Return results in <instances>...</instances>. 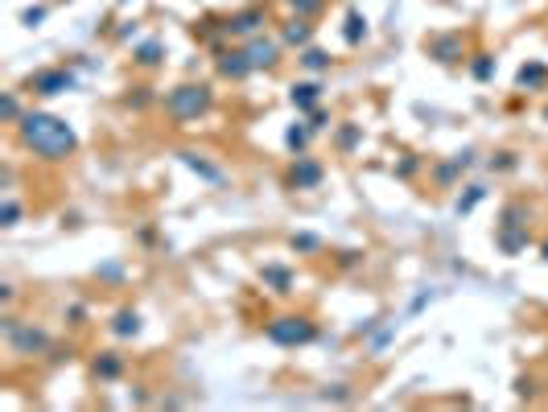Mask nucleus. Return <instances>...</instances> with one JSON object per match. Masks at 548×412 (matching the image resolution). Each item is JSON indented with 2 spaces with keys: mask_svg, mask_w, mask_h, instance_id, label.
Wrapping results in <instances>:
<instances>
[{
  "mask_svg": "<svg viewBox=\"0 0 548 412\" xmlns=\"http://www.w3.org/2000/svg\"><path fill=\"white\" fill-rule=\"evenodd\" d=\"M17 132H21V145L29 153H37L42 161H66L78 148L74 128L58 116H49V112H25L17 120Z\"/></svg>",
  "mask_w": 548,
  "mask_h": 412,
  "instance_id": "1",
  "label": "nucleus"
},
{
  "mask_svg": "<svg viewBox=\"0 0 548 412\" xmlns=\"http://www.w3.org/2000/svg\"><path fill=\"white\" fill-rule=\"evenodd\" d=\"M211 103H215V95H211L206 83H182L165 95V112L173 120H198V116L211 112Z\"/></svg>",
  "mask_w": 548,
  "mask_h": 412,
  "instance_id": "2",
  "label": "nucleus"
},
{
  "mask_svg": "<svg viewBox=\"0 0 548 412\" xmlns=\"http://www.w3.org/2000/svg\"><path fill=\"white\" fill-rule=\"evenodd\" d=\"M313 322H305V317H272L268 322V339L276 342V346H305V342H313Z\"/></svg>",
  "mask_w": 548,
  "mask_h": 412,
  "instance_id": "3",
  "label": "nucleus"
},
{
  "mask_svg": "<svg viewBox=\"0 0 548 412\" xmlns=\"http://www.w3.org/2000/svg\"><path fill=\"white\" fill-rule=\"evenodd\" d=\"M499 247L507 256L524 252L527 247V231H524V206H507L503 211V223H499Z\"/></svg>",
  "mask_w": 548,
  "mask_h": 412,
  "instance_id": "4",
  "label": "nucleus"
},
{
  "mask_svg": "<svg viewBox=\"0 0 548 412\" xmlns=\"http://www.w3.org/2000/svg\"><path fill=\"white\" fill-rule=\"evenodd\" d=\"M4 330H8V342H13V351L17 355H37V351H46L49 339L42 330H33V326H21L17 317H4Z\"/></svg>",
  "mask_w": 548,
  "mask_h": 412,
  "instance_id": "5",
  "label": "nucleus"
},
{
  "mask_svg": "<svg viewBox=\"0 0 548 412\" xmlns=\"http://www.w3.org/2000/svg\"><path fill=\"white\" fill-rule=\"evenodd\" d=\"M74 87V74L71 71H37L29 78V91L33 95H62Z\"/></svg>",
  "mask_w": 548,
  "mask_h": 412,
  "instance_id": "6",
  "label": "nucleus"
},
{
  "mask_svg": "<svg viewBox=\"0 0 548 412\" xmlns=\"http://www.w3.org/2000/svg\"><path fill=\"white\" fill-rule=\"evenodd\" d=\"M288 186H293V190H317V186H322V165L310 161V157H297V161H293V173H288Z\"/></svg>",
  "mask_w": 548,
  "mask_h": 412,
  "instance_id": "7",
  "label": "nucleus"
},
{
  "mask_svg": "<svg viewBox=\"0 0 548 412\" xmlns=\"http://www.w3.org/2000/svg\"><path fill=\"white\" fill-rule=\"evenodd\" d=\"M252 71H256V66H252L247 49H223V54H218V74H223V78H247Z\"/></svg>",
  "mask_w": 548,
  "mask_h": 412,
  "instance_id": "8",
  "label": "nucleus"
},
{
  "mask_svg": "<svg viewBox=\"0 0 548 412\" xmlns=\"http://www.w3.org/2000/svg\"><path fill=\"white\" fill-rule=\"evenodd\" d=\"M264 21H268L264 8H243V13H235V17L227 21V33H243V37H247V33L264 29Z\"/></svg>",
  "mask_w": 548,
  "mask_h": 412,
  "instance_id": "9",
  "label": "nucleus"
},
{
  "mask_svg": "<svg viewBox=\"0 0 548 412\" xmlns=\"http://www.w3.org/2000/svg\"><path fill=\"white\" fill-rule=\"evenodd\" d=\"M276 54H281V42H268V37L247 42V58H252V66H256V71H260V66H272V62H276Z\"/></svg>",
  "mask_w": 548,
  "mask_h": 412,
  "instance_id": "10",
  "label": "nucleus"
},
{
  "mask_svg": "<svg viewBox=\"0 0 548 412\" xmlns=\"http://www.w3.org/2000/svg\"><path fill=\"white\" fill-rule=\"evenodd\" d=\"M317 99H322V87H317V83H297V87H293V107H297V112H317Z\"/></svg>",
  "mask_w": 548,
  "mask_h": 412,
  "instance_id": "11",
  "label": "nucleus"
},
{
  "mask_svg": "<svg viewBox=\"0 0 548 412\" xmlns=\"http://www.w3.org/2000/svg\"><path fill=\"white\" fill-rule=\"evenodd\" d=\"M112 334H119V339H136V334H141V314H136V310H119L116 322H112Z\"/></svg>",
  "mask_w": 548,
  "mask_h": 412,
  "instance_id": "12",
  "label": "nucleus"
},
{
  "mask_svg": "<svg viewBox=\"0 0 548 412\" xmlns=\"http://www.w3.org/2000/svg\"><path fill=\"white\" fill-rule=\"evenodd\" d=\"M95 375L99 379H119V375H124V359H119L116 351H103L95 359Z\"/></svg>",
  "mask_w": 548,
  "mask_h": 412,
  "instance_id": "13",
  "label": "nucleus"
},
{
  "mask_svg": "<svg viewBox=\"0 0 548 412\" xmlns=\"http://www.w3.org/2000/svg\"><path fill=\"white\" fill-rule=\"evenodd\" d=\"M182 161H186L198 177H206V182H223V170H218V165H211V161H202L198 153H182Z\"/></svg>",
  "mask_w": 548,
  "mask_h": 412,
  "instance_id": "14",
  "label": "nucleus"
},
{
  "mask_svg": "<svg viewBox=\"0 0 548 412\" xmlns=\"http://www.w3.org/2000/svg\"><path fill=\"white\" fill-rule=\"evenodd\" d=\"M429 54L437 62H453V58H462V46H457V37H437L429 46Z\"/></svg>",
  "mask_w": 548,
  "mask_h": 412,
  "instance_id": "15",
  "label": "nucleus"
},
{
  "mask_svg": "<svg viewBox=\"0 0 548 412\" xmlns=\"http://www.w3.org/2000/svg\"><path fill=\"white\" fill-rule=\"evenodd\" d=\"M544 83H548L544 62H527L524 71H520V87H527V91H532V87H544Z\"/></svg>",
  "mask_w": 548,
  "mask_h": 412,
  "instance_id": "16",
  "label": "nucleus"
},
{
  "mask_svg": "<svg viewBox=\"0 0 548 412\" xmlns=\"http://www.w3.org/2000/svg\"><path fill=\"white\" fill-rule=\"evenodd\" d=\"M310 37H313V29H310V21H305V17L288 21V29H285V46H305Z\"/></svg>",
  "mask_w": 548,
  "mask_h": 412,
  "instance_id": "17",
  "label": "nucleus"
},
{
  "mask_svg": "<svg viewBox=\"0 0 548 412\" xmlns=\"http://www.w3.org/2000/svg\"><path fill=\"white\" fill-rule=\"evenodd\" d=\"M264 281H268L276 293H293V272H288V268H276V264L264 268Z\"/></svg>",
  "mask_w": 548,
  "mask_h": 412,
  "instance_id": "18",
  "label": "nucleus"
},
{
  "mask_svg": "<svg viewBox=\"0 0 548 412\" xmlns=\"http://www.w3.org/2000/svg\"><path fill=\"white\" fill-rule=\"evenodd\" d=\"M161 58H165V46H161V42H141V46H136V62H141V66H157Z\"/></svg>",
  "mask_w": 548,
  "mask_h": 412,
  "instance_id": "19",
  "label": "nucleus"
},
{
  "mask_svg": "<svg viewBox=\"0 0 548 412\" xmlns=\"http://www.w3.org/2000/svg\"><path fill=\"white\" fill-rule=\"evenodd\" d=\"M301 66H305V71H330V54H326V49H305V54H301Z\"/></svg>",
  "mask_w": 548,
  "mask_h": 412,
  "instance_id": "20",
  "label": "nucleus"
},
{
  "mask_svg": "<svg viewBox=\"0 0 548 412\" xmlns=\"http://www.w3.org/2000/svg\"><path fill=\"white\" fill-rule=\"evenodd\" d=\"M466 165H470V157H453L450 165H441V170H437V182H441V186H450L453 177H457V170H466Z\"/></svg>",
  "mask_w": 548,
  "mask_h": 412,
  "instance_id": "21",
  "label": "nucleus"
},
{
  "mask_svg": "<svg viewBox=\"0 0 548 412\" xmlns=\"http://www.w3.org/2000/svg\"><path fill=\"white\" fill-rule=\"evenodd\" d=\"M358 37H367V21H363L358 13H346V42L355 46Z\"/></svg>",
  "mask_w": 548,
  "mask_h": 412,
  "instance_id": "22",
  "label": "nucleus"
},
{
  "mask_svg": "<svg viewBox=\"0 0 548 412\" xmlns=\"http://www.w3.org/2000/svg\"><path fill=\"white\" fill-rule=\"evenodd\" d=\"M17 218H21V206H17L13 198H4V206H0V227H17Z\"/></svg>",
  "mask_w": 548,
  "mask_h": 412,
  "instance_id": "23",
  "label": "nucleus"
},
{
  "mask_svg": "<svg viewBox=\"0 0 548 412\" xmlns=\"http://www.w3.org/2000/svg\"><path fill=\"white\" fill-rule=\"evenodd\" d=\"M0 112H4V124H17V120H21V103H17V95H4Z\"/></svg>",
  "mask_w": 548,
  "mask_h": 412,
  "instance_id": "24",
  "label": "nucleus"
},
{
  "mask_svg": "<svg viewBox=\"0 0 548 412\" xmlns=\"http://www.w3.org/2000/svg\"><path fill=\"white\" fill-rule=\"evenodd\" d=\"M355 145H358V128H355V124H346V128L338 132V148H342V153H351Z\"/></svg>",
  "mask_w": 548,
  "mask_h": 412,
  "instance_id": "25",
  "label": "nucleus"
},
{
  "mask_svg": "<svg viewBox=\"0 0 548 412\" xmlns=\"http://www.w3.org/2000/svg\"><path fill=\"white\" fill-rule=\"evenodd\" d=\"M470 71H474V78H491V74H495V58H486V54H478V58H474V66H470Z\"/></svg>",
  "mask_w": 548,
  "mask_h": 412,
  "instance_id": "26",
  "label": "nucleus"
},
{
  "mask_svg": "<svg viewBox=\"0 0 548 412\" xmlns=\"http://www.w3.org/2000/svg\"><path fill=\"white\" fill-rule=\"evenodd\" d=\"M317 247H322V240L310 235V231L305 235H293V252H317Z\"/></svg>",
  "mask_w": 548,
  "mask_h": 412,
  "instance_id": "27",
  "label": "nucleus"
},
{
  "mask_svg": "<svg viewBox=\"0 0 548 412\" xmlns=\"http://www.w3.org/2000/svg\"><path fill=\"white\" fill-rule=\"evenodd\" d=\"M285 141H288V148H305V141H310V128H297V124H293Z\"/></svg>",
  "mask_w": 548,
  "mask_h": 412,
  "instance_id": "28",
  "label": "nucleus"
},
{
  "mask_svg": "<svg viewBox=\"0 0 548 412\" xmlns=\"http://www.w3.org/2000/svg\"><path fill=\"white\" fill-rule=\"evenodd\" d=\"M478 198H482V186H470V194L462 198V202H457V215H466V211H474V202Z\"/></svg>",
  "mask_w": 548,
  "mask_h": 412,
  "instance_id": "29",
  "label": "nucleus"
},
{
  "mask_svg": "<svg viewBox=\"0 0 548 412\" xmlns=\"http://www.w3.org/2000/svg\"><path fill=\"white\" fill-rule=\"evenodd\" d=\"M293 8H297L301 17H310V13H317V8H322V0H293Z\"/></svg>",
  "mask_w": 548,
  "mask_h": 412,
  "instance_id": "30",
  "label": "nucleus"
},
{
  "mask_svg": "<svg viewBox=\"0 0 548 412\" xmlns=\"http://www.w3.org/2000/svg\"><path fill=\"white\" fill-rule=\"evenodd\" d=\"M540 252H544V260H548V240H544V247H540Z\"/></svg>",
  "mask_w": 548,
  "mask_h": 412,
  "instance_id": "31",
  "label": "nucleus"
},
{
  "mask_svg": "<svg viewBox=\"0 0 548 412\" xmlns=\"http://www.w3.org/2000/svg\"><path fill=\"white\" fill-rule=\"evenodd\" d=\"M544 120H548V107H544Z\"/></svg>",
  "mask_w": 548,
  "mask_h": 412,
  "instance_id": "32",
  "label": "nucleus"
}]
</instances>
